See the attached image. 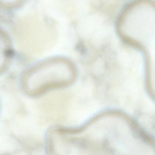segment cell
I'll return each instance as SVG.
<instances>
[{"label":"cell","instance_id":"cell-3","mask_svg":"<svg viewBox=\"0 0 155 155\" xmlns=\"http://www.w3.org/2000/svg\"><path fill=\"white\" fill-rule=\"evenodd\" d=\"M42 34L40 23L34 18L22 19L16 26L17 43L21 49L29 52H39L41 49Z\"/></svg>","mask_w":155,"mask_h":155},{"label":"cell","instance_id":"cell-1","mask_svg":"<svg viewBox=\"0 0 155 155\" xmlns=\"http://www.w3.org/2000/svg\"><path fill=\"white\" fill-rule=\"evenodd\" d=\"M120 118L113 113L99 115L76 130L58 129L49 136V147L57 155H111L120 151Z\"/></svg>","mask_w":155,"mask_h":155},{"label":"cell","instance_id":"cell-5","mask_svg":"<svg viewBox=\"0 0 155 155\" xmlns=\"http://www.w3.org/2000/svg\"><path fill=\"white\" fill-rule=\"evenodd\" d=\"M23 0H0V7L11 8L20 5Z\"/></svg>","mask_w":155,"mask_h":155},{"label":"cell","instance_id":"cell-4","mask_svg":"<svg viewBox=\"0 0 155 155\" xmlns=\"http://www.w3.org/2000/svg\"><path fill=\"white\" fill-rule=\"evenodd\" d=\"M68 97L64 94L48 96L43 104V113L47 122H54L62 119L66 112Z\"/></svg>","mask_w":155,"mask_h":155},{"label":"cell","instance_id":"cell-2","mask_svg":"<svg viewBox=\"0 0 155 155\" xmlns=\"http://www.w3.org/2000/svg\"><path fill=\"white\" fill-rule=\"evenodd\" d=\"M29 75V91L33 94H39L71 83L75 79L76 72L71 62L57 58L40 64Z\"/></svg>","mask_w":155,"mask_h":155}]
</instances>
